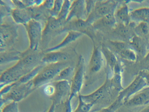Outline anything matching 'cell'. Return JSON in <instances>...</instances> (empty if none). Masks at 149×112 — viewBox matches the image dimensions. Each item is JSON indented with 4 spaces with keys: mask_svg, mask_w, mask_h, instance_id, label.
<instances>
[{
    "mask_svg": "<svg viewBox=\"0 0 149 112\" xmlns=\"http://www.w3.org/2000/svg\"><path fill=\"white\" fill-rule=\"evenodd\" d=\"M44 68L33 80L35 88L43 86L53 80L63 69L68 66L62 62L50 64Z\"/></svg>",
    "mask_w": 149,
    "mask_h": 112,
    "instance_id": "1",
    "label": "cell"
},
{
    "mask_svg": "<svg viewBox=\"0 0 149 112\" xmlns=\"http://www.w3.org/2000/svg\"><path fill=\"white\" fill-rule=\"evenodd\" d=\"M13 83V86L10 91L1 97V99L5 103L9 101L17 102L25 97L35 88L33 80L26 83Z\"/></svg>",
    "mask_w": 149,
    "mask_h": 112,
    "instance_id": "2",
    "label": "cell"
},
{
    "mask_svg": "<svg viewBox=\"0 0 149 112\" xmlns=\"http://www.w3.org/2000/svg\"><path fill=\"white\" fill-rule=\"evenodd\" d=\"M30 71L26 67L21 61L6 70L1 75V89L7 85L18 81Z\"/></svg>",
    "mask_w": 149,
    "mask_h": 112,
    "instance_id": "3",
    "label": "cell"
},
{
    "mask_svg": "<svg viewBox=\"0 0 149 112\" xmlns=\"http://www.w3.org/2000/svg\"><path fill=\"white\" fill-rule=\"evenodd\" d=\"M55 92L53 96L54 103H58L64 100L68 96L71 92V84L67 80H61L55 82Z\"/></svg>",
    "mask_w": 149,
    "mask_h": 112,
    "instance_id": "4",
    "label": "cell"
},
{
    "mask_svg": "<svg viewBox=\"0 0 149 112\" xmlns=\"http://www.w3.org/2000/svg\"><path fill=\"white\" fill-rule=\"evenodd\" d=\"M84 73V67L81 65L78 69L72 78L69 100H71L80 91L82 84Z\"/></svg>",
    "mask_w": 149,
    "mask_h": 112,
    "instance_id": "5",
    "label": "cell"
},
{
    "mask_svg": "<svg viewBox=\"0 0 149 112\" xmlns=\"http://www.w3.org/2000/svg\"><path fill=\"white\" fill-rule=\"evenodd\" d=\"M86 12L85 1L76 0L72 1L66 19L69 20L73 18L82 19Z\"/></svg>",
    "mask_w": 149,
    "mask_h": 112,
    "instance_id": "6",
    "label": "cell"
},
{
    "mask_svg": "<svg viewBox=\"0 0 149 112\" xmlns=\"http://www.w3.org/2000/svg\"><path fill=\"white\" fill-rule=\"evenodd\" d=\"M95 7V12L98 15L104 16L113 12L115 4L112 1H107L96 4Z\"/></svg>",
    "mask_w": 149,
    "mask_h": 112,
    "instance_id": "7",
    "label": "cell"
},
{
    "mask_svg": "<svg viewBox=\"0 0 149 112\" xmlns=\"http://www.w3.org/2000/svg\"><path fill=\"white\" fill-rule=\"evenodd\" d=\"M107 89L105 86H102L94 92L90 94L80 96L85 102L94 104L97 101L103 98L107 92Z\"/></svg>",
    "mask_w": 149,
    "mask_h": 112,
    "instance_id": "8",
    "label": "cell"
},
{
    "mask_svg": "<svg viewBox=\"0 0 149 112\" xmlns=\"http://www.w3.org/2000/svg\"><path fill=\"white\" fill-rule=\"evenodd\" d=\"M103 57L101 52L98 49H95L91 56L90 62V68L93 72L99 71L103 64Z\"/></svg>",
    "mask_w": 149,
    "mask_h": 112,
    "instance_id": "9",
    "label": "cell"
},
{
    "mask_svg": "<svg viewBox=\"0 0 149 112\" xmlns=\"http://www.w3.org/2000/svg\"><path fill=\"white\" fill-rule=\"evenodd\" d=\"M68 56L65 54L60 52H54L49 54L42 59L45 64H51L67 60Z\"/></svg>",
    "mask_w": 149,
    "mask_h": 112,
    "instance_id": "10",
    "label": "cell"
},
{
    "mask_svg": "<svg viewBox=\"0 0 149 112\" xmlns=\"http://www.w3.org/2000/svg\"><path fill=\"white\" fill-rule=\"evenodd\" d=\"M149 101V89L138 94L132 98L128 102L130 105H138L146 103Z\"/></svg>",
    "mask_w": 149,
    "mask_h": 112,
    "instance_id": "11",
    "label": "cell"
},
{
    "mask_svg": "<svg viewBox=\"0 0 149 112\" xmlns=\"http://www.w3.org/2000/svg\"><path fill=\"white\" fill-rule=\"evenodd\" d=\"M39 25L37 22L33 21L30 24L29 32L33 46L38 42L40 36L41 29Z\"/></svg>",
    "mask_w": 149,
    "mask_h": 112,
    "instance_id": "12",
    "label": "cell"
},
{
    "mask_svg": "<svg viewBox=\"0 0 149 112\" xmlns=\"http://www.w3.org/2000/svg\"><path fill=\"white\" fill-rule=\"evenodd\" d=\"M130 15L133 20L146 22L149 19V8L144 7L136 9L132 11Z\"/></svg>",
    "mask_w": 149,
    "mask_h": 112,
    "instance_id": "13",
    "label": "cell"
},
{
    "mask_svg": "<svg viewBox=\"0 0 149 112\" xmlns=\"http://www.w3.org/2000/svg\"><path fill=\"white\" fill-rule=\"evenodd\" d=\"M74 69L70 66H67L61 70L55 77L53 82L61 80L69 81L72 79L74 76Z\"/></svg>",
    "mask_w": 149,
    "mask_h": 112,
    "instance_id": "14",
    "label": "cell"
},
{
    "mask_svg": "<svg viewBox=\"0 0 149 112\" xmlns=\"http://www.w3.org/2000/svg\"><path fill=\"white\" fill-rule=\"evenodd\" d=\"M43 68L42 66H37L16 82L18 84H23L33 80Z\"/></svg>",
    "mask_w": 149,
    "mask_h": 112,
    "instance_id": "15",
    "label": "cell"
},
{
    "mask_svg": "<svg viewBox=\"0 0 149 112\" xmlns=\"http://www.w3.org/2000/svg\"><path fill=\"white\" fill-rule=\"evenodd\" d=\"M145 80L141 77H137L128 88L127 96L129 97L142 88L146 85Z\"/></svg>",
    "mask_w": 149,
    "mask_h": 112,
    "instance_id": "16",
    "label": "cell"
},
{
    "mask_svg": "<svg viewBox=\"0 0 149 112\" xmlns=\"http://www.w3.org/2000/svg\"><path fill=\"white\" fill-rule=\"evenodd\" d=\"M116 16L123 23H126L128 21L129 17L127 6H123L119 8L116 13Z\"/></svg>",
    "mask_w": 149,
    "mask_h": 112,
    "instance_id": "17",
    "label": "cell"
},
{
    "mask_svg": "<svg viewBox=\"0 0 149 112\" xmlns=\"http://www.w3.org/2000/svg\"><path fill=\"white\" fill-rule=\"evenodd\" d=\"M103 53L108 63L113 70L115 66L117 64L116 56L112 52L107 48L103 49Z\"/></svg>",
    "mask_w": 149,
    "mask_h": 112,
    "instance_id": "18",
    "label": "cell"
},
{
    "mask_svg": "<svg viewBox=\"0 0 149 112\" xmlns=\"http://www.w3.org/2000/svg\"><path fill=\"white\" fill-rule=\"evenodd\" d=\"M81 35L79 32L75 31L70 32L63 41L57 47H61L76 40Z\"/></svg>",
    "mask_w": 149,
    "mask_h": 112,
    "instance_id": "19",
    "label": "cell"
},
{
    "mask_svg": "<svg viewBox=\"0 0 149 112\" xmlns=\"http://www.w3.org/2000/svg\"><path fill=\"white\" fill-rule=\"evenodd\" d=\"M79 103L73 112H89L94 104L87 103L79 97Z\"/></svg>",
    "mask_w": 149,
    "mask_h": 112,
    "instance_id": "20",
    "label": "cell"
},
{
    "mask_svg": "<svg viewBox=\"0 0 149 112\" xmlns=\"http://www.w3.org/2000/svg\"><path fill=\"white\" fill-rule=\"evenodd\" d=\"M72 2L69 0L64 1L59 17L61 19H66Z\"/></svg>",
    "mask_w": 149,
    "mask_h": 112,
    "instance_id": "21",
    "label": "cell"
},
{
    "mask_svg": "<svg viewBox=\"0 0 149 112\" xmlns=\"http://www.w3.org/2000/svg\"><path fill=\"white\" fill-rule=\"evenodd\" d=\"M101 22L104 26L109 27L113 26L116 22L113 12L111 13L103 16L101 20Z\"/></svg>",
    "mask_w": 149,
    "mask_h": 112,
    "instance_id": "22",
    "label": "cell"
},
{
    "mask_svg": "<svg viewBox=\"0 0 149 112\" xmlns=\"http://www.w3.org/2000/svg\"><path fill=\"white\" fill-rule=\"evenodd\" d=\"M120 55L122 57L131 61H134L136 56L134 52L132 50L126 49L119 51Z\"/></svg>",
    "mask_w": 149,
    "mask_h": 112,
    "instance_id": "23",
    "label": "cell"
},
{
    "mask_svg": "<svg viewBox=\"0 0 149 112\" xmlns=\"http://www.w3.org/2000/svg\"><path fill=\"white\" fill-rule=\"evenodd\" d=\"M135 30L139 34H146L149 32L148 24L146 22H141L136 27Z\"/></svg>",
    "mask_w": 149,
    "mask_h": 112,
    "instance_id": "24",
    "label": "cell"
},
{
    "mask_svg": "<svg viewBox=\"0 0 149 112\" xmlns=\"http://www.w3.org/2000/svg\"><path fill=\"white\" fill-rule=\"evenodd\" d=\"M131 42L133 46L138 52L141 53L143 51V44L140 38L134 36L132 38Z\"/></svg>",
    "mask_w": 149,
    "mask_h": 112,
    "instance_id": "25",
    "label": "cell"
},
{
    "mask_svg": "<svg viewBox=\"0 0 149 112\" xmlns=\"http://www.w3.org/2000/svg\"><path fill=\"white\" fill-rule=\"evenodd\" d=\"M49 83L43 85V92L44 94L49 97L53 96L55 92V87L54 84Z\"/></svg>",
    "mask_w": 149,
    "mask_h": 112,
    "instance_id": "26",
    "label": "cell"
},
{
    "mask_svg": "<svg viewBox=\"0 0 149 112\" xmlns=\"http://www.w3.org/2000/svg\"><path fill=\"white\" fill-rule=\"evenodd\" d=\"M2 112H19L17 102L11 101L3 107Z\"/></svg>",
    "mask_w": 149,
    "mask_h": 112,
    "instance_id": "27",
    "label": "cell"
},
{
    "mask_svg": "<svg viewBox=\"0 0 149 112\" xmlns=\"http://www.w3.org/2000/svg\"><path fill=\"white\" fill-rule=\"evenodd\" d=\"M64 1L56 0L55 1L54 5L52 9L53 15L55 17L59 16L63 6Z\"/></svg>",
    "mask_w": 149,
    "mask_h": 112,
    "instance_id": "28",
    "label": "cell"
},
{
    "mask_svg": "<svg viewBox=\"0 0 149 112\" xmlns=\"http://www.w3.org/2000/svg\"><path fill=\"white\" fill-rule=\"evenodd\" d=\"M74 22V25L77 28L82 29L84 28L86 25V21L84 19L77 18Z\"/></svg>",
    "mask_w": 149,
    "mask_h": 112,
    "instance_id": "29",
    "label": "cell"
},
{
    "mask_svg": "<svg viewBox=\"0 0 149 112\" xmlns=\"http://www.w3.org/2000/svg\"><path fill=\"white\" fill-rule=\"evenodd\" d=\"M113 85L119 89L121 87V77L119 74H116L112 79Z\"/></svg>",
    "mask_w": 149,
    "mask_h": 112,
    "instance_id": "30",
    "label": "cell"
},
{
    "mask_svg": "<svg viewBox=\"0 0 149 112\" xmlns=\"http://www.w3.org/2000/svg\"><path fill=\"white\" fill-rule=\"evenodd\" d=\"M117 30L119 34L124 36H127L129 34L128 29L123 25H119L117 28Z\"/></svg>",
    "mask_w": 149,
    "mask_h": 112,
    "instance_id": "31",
    "label": "cell"
},
{
    "mask_svg": "<svg viewBox=\"0 0 149 112\" xmlns=\"http://www.w3.org/2000/svg\"><path fill=\"white\" fill-rule=\"evenodd\" d=\"M113 45L119 50V51L126 49L125 44L124 42L119 41H112Z\"/></svg>",
    "mask_w": 149,
    "mask_h": 112,
    "instance_id": "32",
    "label": "cell"
},
{
    "mask_svg": "<svg viewBox=\"0 0 149 112\" xmlns=\"http://www.w3.org/2000/svg\"><path fill=\"white\" fill-rule=\"evenodd\" d=\"M61 20H54L51 21L49 23V26L50 29L52 30H55L61 25Z\"/></svg>",
    "mask_w": 149,
    "mask_h": 112,
    "instance_id": "33",
    "label": "cell"
},
{
    "mask_svg": "<svg viewBox=\"0 0 149 112\" xmlns=\"http://www.w3.org/2000/svg\"><path fill=\"white\" fill-rule=\"evenodd\" d=\"M117 108L115 104L111 105L108 107L101 110L99 112H114Z\"/></svg>",
    "mask_w": 149,
    "mask_h": 112,
    "instance_id": "34",
    "label": "cell"
},
{
    "mask_svg": "<svg viewBox=\"0 0 149 112\" xmlns=\"http://www.w3.org/2000/svg\"><path fill=\"white\" fill-rule=\"evenodd\" d=\"M55 1L53 0L47 1L45 5L47 8L52 9L54 5Z\"/></svg>",
    "mask_w": 149,
    "mask_h": 112,
    "instance_id": "35",
    "label": "cell"
},
{
    "mask_svg": "<svg viewBox=\"0 0 149 112\" xmlns=\"http://www.w3.org/2000/svg\"><path fill=\"white\" fill-rule=\"evenodd\" d=\"M48 112H55V104L53 103Z\"/></svg>",
    "mask_w": 149,
    "mask_h": 112,
    "instance_id": "36",
    "label": "cell"
},
{
    "mask_svg": "<svg viewBox=\"0 0 149 112\" xmlns=\"http://www.w3.org/2000/svg\"><path fill=\"white\" fill-rule=\"evenodd\" d=\"M146 58L147 60L149 62V52L146 55Z\"/></svg>",
    "mask_w": 149,
    "mask_h": 112,
    "instance_id": "37",
    "label": "cell"
},
{
    "mask_svg": "<svg viewBox=\"0 0 149 112\" xmlns=\"http://www.w3.org/2000/svg\"><path fill=\"white\" fill-rule=\"evenodd\" d=\"M147 80L148 82V83L149 84V76L148 77V78H147Z\"/></svg>",
    "mask_w": 149,
    "mask_h": 112,
    "instance_id": "38",
    "label": "cell"
}]
</instances>
